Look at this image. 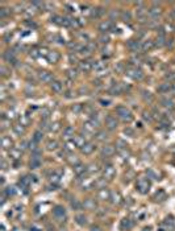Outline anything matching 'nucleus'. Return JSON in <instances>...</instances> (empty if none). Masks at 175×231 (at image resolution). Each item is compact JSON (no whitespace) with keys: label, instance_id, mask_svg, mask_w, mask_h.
I'll return each instance as SVG.
<instances>
[{"label":"nucleus","instance_id":"obj_1","mask_svg":"<svg viewBox=\"0 0 175 231\" xmlns=\"http://www.w3.org/2000/svg\"><path fill=\"white\" fill-rule=\"evenodd\" d=\"M116 114H117V116L121 120L126 121V123L132 121V119H133L132 111L129 110L128 107H125V106H117V107H116Z\"/></svg>","mask_w":175,"mask_h":231},{"label":"nucleus","instance_id":"obj_2","mask_svg":"<svg viewBox=\"0 0 175 231\" xmlns=\"http://www.w3.org/2000/svg\"><path fill=\"white\" fill-rule=\"evenodd\" d=\"M150 186H151V184H150V181H149L148 178H138L137 180V182H136V187H137V190H138L139 193H142V194H146V193L150 190Z\"/></svg>","mask_w":175,"mask_h":231},{"label":"nucleus","instance_id":"obj_3","mask_svg":"<svg viewBox=\"0 0 175 231\" xmlns=\"http://www.w3.org/2000/svg\"><path fill=\"white\" fill-rule=\"evenodd\" d=\"M136 16H137V20L141 22L146 21V19H148V11L145 9V6H144V3H136Z\"/></svg>","mask_w":175,"mask_h":231},{"label":"nucleus","instance_id":"obj_4","mask_svg":"<svg viewBox=\"0 0 175 231\" xmlns=\"http://www.w3.org/2000/svg\"><path fill=\"white\" fill-rule=\"evenodd\" d=\"M98 127H99V121L93 120V119H90V120H87L86 123H83V129H84V132L86 133H90V135L95 133Z\"/></svg>","mask_w":175,"mask_h":231},{"label":"nucleus","instance_id":"obj_5","mask_svg":"<svg viewBox=\"0 0 175 231\" xmlns=\"http://www.w3.org/2000/svg\"><path fill=\"white\" fill-rule=\"evenodd\" d=\"M104 123H105V127H107L109 131L116 129V128H117V126H119L117 119H116V116H113V115H107V116H105Z\"/></svg>","mask_w":175,"mask_h":231},{"label":"nucleus","instance_id":"obj_6","mask_svg":"<svg viewBox=\"0 0 175 231\" xmlns=\"http://www.w3.org/2000/svg\"><path fill=\"white\" fill-rule=\"evenodd\" d=\"M103 176H104V178H105V180H112L113 177L116 176V169L113 168V165L108 164V165H105V166H104Z\"/></svg>","mask_w":175,"mask_h":231},{"label":"nucleus","instance_id":"obj_7","mask_svg":"<svg viewBox=\"0 0 175 231\" xmlns=\"http://www.w3.org/2000/svg\"><path fill=\"white\" fill-rule=\"evenodd\" d=\"M53 215H54L57 219H63V218L66 217V210L63 206H61V205H57V206L53 209Z\"/></svg>","mask_w":175,"mask_h":231},{"label":"nucleus","instance_id":"obj_8","mask_svg":"<svg viewBox=\"0 0 175 231\" xmlns=\"http://www.w3.org/2000/svg\"><path fill=\"white\" fill-rule=\"evenodd\" d=\"M38 78H40V81H42V82H45V83H52L54 77H53V74L50 72L42 70V72L38 73Z\"/></svg>","mask_w":175,"mask_h":231},{"label":"nucleus","instance_id":"obj_9","mask_svg":"<svg viewBox=\"0 0 175 231\" xmlns=\"http://www.w3.org/2000/svg\"><path fill=\"white\" fill-rule=\"evenodd\" d=\"M162 13H163V11H162L161 7L153 6V7H150V9H149V16H150L151 19H154V20L158 19V17H161Z\"/></svg>","mask_w":175,"mask_h":231},{"label":"nucleus","instance_id":"obj_10","mask_svg":"<svg viewBox=\"0 0 175 231\" xmlns=\"http://www.w3.org/2000/svg\"><path fill=\"white\" fill-rule=\"evenodd\" d=\"M126 73H128V75H130L133 79H141V78L144 77L142 72L139 69H137V67H130V69L126 70Z\"/></svg>","mask_w":175,"mask_h":231},{"label":"nucleus","instance_id":"obj_11","mask_svg":"<svg viewBox=\"0 0 175 231\" xmlns=\"http://www.w3.org/2000/svg\"><path fill=\"white\" fill-rule=\"evenodd\" d=\"M116 153V149L113 145H104L101 148V156L103 157H111Z\"/></svg>","mask_w":175,"mask_h":231},{"label":"nucleus","instance_id":"obj_12","mask_svg":"<svg viewBox=\"0 0 175 231\" xmlns=\"http://www.w3.org/2000/svg\"><path fill=\"white\" fill-rule=\"evenodd\" d=\"M46 58H47V61H49L50 63H57L58 61H59V58H61V54L58 52H55V50H50V52L47 53Z\"/></svg>","mask_w":175,"mask_h":231},{"label":"nucleus","instance_id":"obj_13","mask_svg":"<svg viewBox=\"0 0 175 231\" xmlns=\"http://www.w3.org/2000/svg\"><path fill=\"white\" fill-rule=\"evenodd\" d=\"M50 88H52L53 93L59 94V93H62V90H63V83L61 82V81H53V82L50 83Z\"/></svg>","mask_w":175,"mask_h":231},{"label":"nucleus","instance_id":"obj_14","mask_svg":"<svg viewBox=\"0 0 175 231\" xmlns=\"http://www.w3.org/2000/svg\"><path fill=\"white\" fill-rule=\"evenodd\" d=\"M95 149H96V145L93 143H86V145L82 148V153L86 154V156H90V154L93 153Z\"/></svg>","mask_w":175,"mask_h":231},{"label":"nucleus","instance_id":"obj_15","mask_svg":"<svg viewBox=\"0 0 175 231\" xmlns=\"http://www.w3.org/2000/svg\"><path fill=\"white\" fill-rule=\"evenodd\" d=\"M111 194H112V193H111L107 187H104V189H99L98 198H99V199H101V201H105V199H109V198H111Z\"/></svg>","mask_w":175,"mask_h":231},{"label":"nucleus","instance_id":"obj_16","mask_svg":"<svg viewBox=\"0 0 175 231\" xmlns=\"http://www.w3.org/2000/svg\"><path fill=\"white\" fill-rule=\"evenodd\" d=\"M126 48L132 52H137L138 49H141V44H139L138 40H129L128 44H126Z\"/></svg>","mask_w":175,"mask_h":231},{"label":"nucleus","instance_id":"obj_17","mask_svg":"<svg viewBox=\"0 0 175 231\" xmlns=\"http://www.w3.org/2000/svg\"><path fill=\"white\" fill-rule=\"evenodd\" d=\"M73 141L75 143L77 148H80V149H82L83 147L86 145V143H87V141H86V139H84V136H82V135H77L74 139H73Z\"/></svg>","mask_w":175,"mask_h":231},{"label":"nucleus","instance_id":"obj_18","mask_svg":"<svg viewBox=\"0 0 175 231\" xmlns=\"http://www.w3.org/2000/svg\"><path fill=\"white\" fill-rule=\"evenodd\" d=\"M79 69L83 73H90L92 70V63L90 61H83V62L79 63Z\"/></svg>","mask_w":175,"mask_h":231},{"label":"nucleus","instance_id":"obj_19","mask_svg":"<svg viewBox=\"0 0 175 231\" xmlns=\"http://www.w3.org/2000/svg\"><path fill=\"white\" fill-rule=\"evenodd\" d=\"M111 28H112V22L108 21V20L101 21L100 24H99V30H100L101 33H105V32H108V30H111Z\"/></svg>","mask_w":175,"mask_h":231},{"label":"nucleus","instance_id":"obj_20","mask_svg":"<svg viewBox=\"0 0 175 231\" xmlns=\"http://www.w3.org/2000/svg\"><path fill=\"white\" fill-rule=\"evenodd\" d=\"M73 169H74V173L77 174L78 177H80L82 174H84V172L87 171V166H84L83 164H78V165H75V166H73Z\"/></svg>","mask_w":175,"mask_h":231},{"label":"nucleus","instance_id":"obj_21","mask_svg":"<svg viewBox=\"0 0 175 231\" xmlns=\"http://www.w3.org/2000/svg\"><path fill=\"white\" fill-rule=\"evenodd\" d=\"M83 207L87 210H95L96 209V202L95 199H91V198H87L84 202H83Z\"/></svg>","mask_w":175,"mask_h":231},{"label":"nucleus","instance_id":"obj_22","mask_svg":"<svg viewBox=\"0 0 175 231\" xmlns=\"http://www.w3.org/2000/svg\"><path fill=\"white\" fill-rule=\"evenodd\" d=\"M12 145H13V141H12L11 138H8V136H3V139H1V147H3L4 149H12Z\"/></svg>","mask_w":175,"mask_h":231},{"label":"nucleus","instance_id":"obj_23","mask_svg":"<svg viewBox=\"0 0 175 231\" xmlns=\"http://www.w3.org/2000/svg\"><path fill=\"white\" fill-rule=\"evenodd\" d=\"M153 48H154L153 40H146V41H144L142 44H141V49H142L144 52H149V50H151Z\"/></svg>","mask_w":175,"mask_h":231},{"label":"nucleus","instance_id":"obj_24","mask_svg":"<svg viewBox=\"0 0 175 231\" xmlns=\"http://www.w3.org/2000/svg\"><path fill=\"white\" fill-rule=\"evenodd\" d=\"M4 60L8 61L9 63H15V62H16V57H15V53L12 52V50H7V52L4 53Z\"/></svg>","mask_w":175,"mask_h":231},{"label":"nucleus","instance_id":"obj_25","mask_svg":"<svg viewBox=\"0 0 175 231\" xmlns=\"http://www.w3.org/2000/svg\"><path fill=\"white\" fill-rule=\"evenodd\" d=\"M41 166V160H40L38 156H34L32 157V160H30V168L32 169H37Z\"/></svg>","mask_w":175,"mask_h":231},{"label":"nucleus","instance_id":"obj_26","mask_svg":"<svg viewBox=\"0 0 175 231\" xmlns=\"http://www.w3.org/2000/svg\"><path fill=\"white\" fill-rule=\"evenodd\" d=\"M109 199H112V204H115V205H120L121 201H123V198H121V195H120V193H119V192L117 193H112Z\"/></svg>","mask_w":175,"mask_h":231},{"label":"nucleus","instance_id":"obj_27","mask_svg":"<svg viewBox=\"0 0 175 231\" xmlns=\"http://www.w3.org/2000/svg\"><path fill=\"white\" fill-rule=\"evenodd\" d=\"M92 69H95L96 72H101L105 69V63L101 61H95V63H92Z\"/></svg>","mask_w":175,"mask_h":231},{"label":"nucleus","instance_id":"obj_28","mask_svg":"<svg viewBox=\"0 0 175 231\" xmlns=\"http://www.w3.org/2000/svg\"><path fill=\"white\" fill-rule=\"evenodd\" d=\"M171 88L172 87H171V85H170V83H162L161 86H158V93H162V94L169 93Z\"/></svg>","mask_w":175,"mask_h":231},{"label":"nucleus","instance_id":"obj_29","mask_svg":"<svg viewBox=\"0 0 175 231\" xmlns=\"http://www.w3.org/2000/svg\"><path fill=\"white\" fill-rule=\"evenodd\" d=\"M75 220H77V223H78V225H80V226H86V225H87V218H86L83 214L75 215Z\"/></svg>","mask_w":175,"mask_h":231},{"label":"nucleus","instance_id":"obj_30","mask_svg":"<svg viewBox=\"0 0 175 231\" xmlns=\"http://www.w3.org/2000/svg\"><path fill=\"white\" fill-rule=\"evenodd\" d=\"M58 148V141L57 140H49L46 143V149L47 151H55Z\"/></svg>","mask_w":175,"mask_h":231},{"label":"nucleus","instance_id":"obj_31","mask_svg":"<svg viewBox=\"0 0 175 231\" xmlns=\"http://www.w3.org/2000/svg\"><path fill=\"white\" fill-rule=\"evenodd\" d=\"M9 156L13 157L15 160L20 159L21 157V149H16V148H12L11 151H9Z\"/></svg>","mask_w":175,"mask_h":231},{"label":"nucleus","instance_id":"obj_32","mask_svg":"<svg viewBox=\"0 0 175 231\" xmlns=\"http://www.w3.org/2000/svg\"><path fill=\"white\" fill-rule=\"evenodd\" d=\"M161 103H162V105H163L166 108H174V102H172L171 99L163 98V99H161Z\"/></svg>","mask_w":175,"mask_h":231},{"label":"nucleus","instance_id":"obj_33","mask_svg":"<svg viewBox=\"0 0 175 231\" xmlns=\"http://www.w3.org/2000/svg\"><path fill=\"white\" fill-rule=\"evenodd\" d=\"M70 206H71L74 210H79V209H82L83 204H80L78 199H75V198H74V199H71V201H70Z\"/></svg>","mask_w":175,"mask_h":231},{"label":"nucleus","instance_id":"obj_34","mask_svg":"<svg viewBox=\"0 0 175 231\" xmlns=\"http://www.w3.org/2000/svg\"><path fill=\"white\" fill-rule=\"evenodd\" d=\"M75 143L73 140H68V141H66V144H65V151L66 152H71V151H74V148H75Z\"/></svg>","mask_w":175,"mask_h":231},{"label":"nucleus","instance_id":"obj_35","mask_svg":"<svg viewBox=\"0 0 175 231\" xmlns=\"http://www.w3.org/2000/svg\"><path fill=\"white\" fill-rule=\"evenodd\" d=\"M93 185H95V184H93V182L91 181V180H88V178H86L84 181L82 182V187H83L84 190H90L91 187L93 186Z\"/></svg>","mask_w":175,"mask_h":231},{"label":"nucleus","instance_id":"obj_36","mask_svg":"<svg viewBox=\"0 0 175 231\" xmlns=\"http://www.w3.org/2000/svg\"><path fill=\"white\" fill-rule=\"evenodd\" d=\"M66 75H67L71 81H74L75 78L78 77V73H77V70H75V69H68L67 72H66Z\"/></svg>","mask_w":175,"mask_h":231},{"label":"nucleus","instance_id":"obj_37","mask_svg":"<svg viewBox=\"0 0 175 231\" xmlns=\"http://www.w3.org/2000/svg\"><path fill=\"white\" fill-rule=\"evenodd\" d=\"M42 138H44L42 131H36L34 132V135H33V141H34V143H38V141L42 140Z\"/></svg>","mask_w":175,"mask_h":231},{"label":"nucleus","instance_id":"obj_38","mask_svg":"<svg viewBox=\"0 0 175 231\" xmlns=\"http://www.w3.org/2000/svg\"><path fill=\"white\" fill-rule=\"evenodd\" d=\"M63 135L67 136V138H70V136H74V128L73 127H66L65 129H63Z\"/></svg>","mask_w":175,"mask_h":231},{"label":"nucleus","instance_id":"obj_39","mask_svg":"<svg viewBox=\"0 0 175 231\" xmlns=\"http://www.w3.org/2000/svg\"><path fill=\"white\" fill-rule=\"evenodd\" d=\"M13 131H15V133H16V135L21 136L22 133H24V127H22L21 124H17V126H13Z\"/></svg>","mask_w":175,"mask_h":231},{"label":"nucleus","instance_id":"obj_40","mask_svg":"<svg viewBox=\"0 0 175 231\" xmlns=\"http://www.w3.org/2000/svg\"><path fill=\"white\" fill-rule=\"evenodd\" d=\"M111 93H112V95H120L123 93V88L120 87V85H116L111 88Z\"/></svg>","mask_w":175,"mask_h":231},{"label":"nucleus","instance_id":"obj_41","mask_svg":"<svg viewBox=\"0 0 175 231\" xmlns=\"http://www.w3.org/2000/svg\"><path fill=\"white\" fill-rule=\"evenodd\" d=\"M120 16H121V20H123V21H125V22H129V21L132 20L130 12H123V13H121Z\"/></svg>","mask_w":175,"mask_h":231},{"label":"nucleus","instance_id":"obj_42","mask_svg":"<svg viewBox=\"0 0 175 231\" xmlns=\"http://www.w3.org/2000/svg\"><path fill=\"white\" fill-rule=\"evenodd\" d=\"M67 161H68V164L73 165V166H75V165L79 164V160H78L77 156H70V157L67 159Z\"/></svg>","mask_w":175,"mask_h":231},{"label":"nucleus","instance_id":"obj_43","mask_svg":"<svg viewBox=\"0 0 175 231\" xmlns=\"http://www.w3.org/2000/svg\"><path fill=\"white\" fill-rule=\"evenodd\" d=\"M121 227L123 228H126V230H128V228H130L132 227V222H130V219H123L121 220Z\"/></svg>","mask_w":175,"mask_h":231},{"label":"nucleus","instance_id":"obj_44","mask_svg":"<svg viewBox=\"0 0 175 231\" xmlns=\"http://www.w3.org/2000/svg\"><path fill=\"white\" fill-rule=\"evenodd\" d=\"M82 110H83V106L80 105V103H77V105H74V106L71 107V111H73L74 114H79Z\"/></svg>","mask_w":175,"mask_h":231},{"label":"nucleus","instance_id":"obj_45","mask_svg":"<svg viewBox=\"0 0 175 231\" xmlns=\"http://www.w3.org/2000/svg\"><path fill=\"white\" fill-rule=\"evenodd\" d=\"M103 13H104L103 8H93V11H92V16L93 17H100Z\"/></svg>","mask_w":175,"mask_h":231},{"label":"nucleus","instance_id":"obj_46","mask_svg":"<svg viewBox=\"0 0 175 231\" xmlns=\"http://www.w3.org/2000/svg\"><path fill=\"white\" fill-rule=\"evenodd\" d=\"M96 139H98L99 141L107 140V133H105V132H98V135H96Z\"/></svg>","mask_w":175,"mask_h":231},{"label":"nucleus","instance_id":"obj_47","mask_svg":"<svg viewBox=\"0 0 175 231\" xmlns=\"http://www.w3.org/2000/svg\"><path fill=\"white\" fill-rule=\"evenodd\" d=\"M61 129V123H53V124H50V131H53V132H58Z\"/></svg>","mask_w":175,"mask_h":231},{"label":"nucleus","instance_id":"obj_48","mask_svg":"<svg viewBox=\"0 0 175 231\" xmlns=\"http://www.w3.org/2000/svg\"><path fill=\"white\" fill-rule=\"evenodd\" d=\"M159 198H162V201L166 198V193H165L163 190H159V193H157V194H155V201H161Z\"/></svg>","mask_w":175,"mask_h":231},{"label":"nucleus","instance_id":"obj_49","mask_svg":"<svg viewBox=\"0 0 175 231\" xmlns=\"http://www.w3.org/2000/svg\"><path fill=\"white\" fill-rule=\"evenodd\" d=\"M87 171L90 172V173H93V172H98L99 171V166L96 164H91L87 166Z\"/></svg>","mask_w":175,"mask_h":231},{"label":"nucleus","instance_id":"obj_50","mask_svg":"<svg viewBox=\"0 0 175 231\" xmlns=\"http://www.w3.org/2000/svg\"><path fill=\"white\" fill-rule=\"evenodd\" d=\"M95 186H98L99 189H104V187H105V178L96 181V182H95Z\"/></svg>","mask_w":175,"mask_h":231},{"label":"nucleus","instance_id":"obj_51","mask_svg":"<svg viewBox=\"0 0 175 231\" xmlns=\"http://www.w3.org/2000/svg\"><path fill=\"white\" fill-rule=\"evenodd\" d=\"M20 124H21L22 127H26L28 124H29V119H28L26 116H21V118H20Z\"/></svg>","mask_w":175,"mask_h":231},{"label":"nucleus","instance_id":"obj_52","mask_svg":"<svg viewBox=\"0 0 175 231\" xmlns=\"http://www.w3.org/2000/svg\"><path fill=\"white\" fill-rule=\"evenodd\" d=\"M99 41H100L101 44H108V42H109V37L105 36V34H101V36L99 37Z\"/></svg>","mask_w":175,"mask_h":231},{"label":"nucleus","instance_id":"obj_53","mask_svg":"<svg viewBox=\"0 0 175 231\" xmlns=\"http://www.w3.org/2000/svg\"><path fill=\"white\" fill-rule=\"evenodd\" d=\"M165 44V37H163V34H159L158 37H157V45H159V46H162V45Z\"/></svg>","mask_w":175,"mask_h":231},{"label":"nucleus","instance_id":"obj_54","mask_svg":"<svg viewBox=\"0 0 175 231\" xmlns=\"http://www.w3.org/2000/svg\"><path fill=\"white\" fill-rule=\"evenodd\" d=\"M142 96H144V99H145V100H148V99H149V100H153V95H151L149 91H144Z\"/></svg>","mask_w":175,"mask_h":231},{"label":"nucleus","instance_id":"obj_55","mask_svg":"<svg viewBox=\"0 0 175 231\" xmlns=\"http://www.w3.org/2000/svg\"><path fill=\"white\" fill-rule=\"evenodd\" d=\"M7 15H8L7 8H0V17H1V19H6Z\"/></svg>","mask_w":175,"mask_h":231},{"label":"nucleus","instance_id":"obj_56","mask_svg":"<svg viewBox=\"0 0 175 231\" xmlns=\"http://www.w3.org/2000/svg\"><path fill=\"white\" fill-rule=\"evenodd\" d=\"M6 193H7V195H15V193H16V190L13 189V187H8V190H6Z\"/></svg>","mask_w":175,"mask_h":231},{"label":"nucleus","instance_id":"obj_57","mask_svg":"<svg viewBox=\"0 0 175 231\" xmlns=\"http://www.w3.org/2000/svg\"><path fill=\"white\" fill-rule=\"evenodd\" d=\"M0 70H1V75H3V77H7V75H8V70H7L6 66H1Z\"/></svg>","mask_w":175,"mask_h":231},{"label":"nucleus","instance_id":"obj_58","mask_svg":"<svg viewBox=\"0 0 175 231\" xmlns=\"http://www.w3.org/2000/svg\"><path fill=\"white\" fill-rule=\"evenodd\" d=\"M124 132H125V133H128V135H130L132 138H133V136H134V132H133V129H130V128H129V127H126V128L124 129Z\"/></svg>","mask_w":175,"mask_h":231},{"label":"nucleus","instance_id":"obj_59","mask_svg":"<svg viewBox=\"0 0 175 231\" xmlns=\"http://www.w3.org/2000/svg\"><path fill=\"white\" fill-rule=\"evenodd\" d=\"M68 61H70V62H71V63H75L78 60H77V57H75V55L70 54V55H68Z\"/></svg>","mask_w":175,"mask_h":231},{"label":"nucleus","instance_id":"obj_60","mask_svg":"<svg viewBox=\"0 0 175 231\" xmlns=\"http://www.w3.org/2000/svg\"><path fill=\"white\" fill-rule=\"evenodd\" d=\"M90 231H101V228L99 227V226H92V227L90 228Z\"/></svg>","mask_w":175,"mask_h":231},{"label":"nucleus","instance_id":"obj_61","mask_svg":"<svg viewBox=\"0 0 175 231\" xmlns=\"http://www.w3.org/2000/svg\"><path fill=\"white\" fill-rule=\"evenodd\" d=\"M100 103H101L103 106H109V100H103V99H101Z\"/></svg>","mask_w":175,"mask_h":231},{"label":"nucleus","instance_id":"obj_62","mask_svg":"<svg viewBox=\"0 0 175 231\" xmlns=\"http://www.w3.org/2000/svg\"><path fill=\"white\" fill-rule=\"evenodd\" d=\"M149 115H150V114H144V118H145V119H148V120H151V118H150V116H149Z\"/></svg>","mask_w":175,"mask_h":231},{"label":"nucleus","instance_id":"obj_63","mask_svg":"<svg viewBox=\"0 0 175 231\" xmlns=\"http://www.w3.org/2000/svg\"><path fill=\"white\" fill-rule=\"evenodd\" d=\"M142 231H150V227H145Z\"/></svg>","mask_w":175,"mask_h":231}]
</instances>
